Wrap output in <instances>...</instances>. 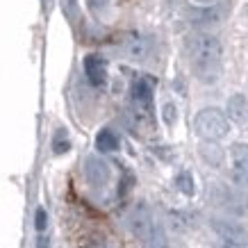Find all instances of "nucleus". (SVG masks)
Returning a JSON list of instances; mask_svg holds the SVG:
<instances>
[{
    "mask_svg": "<svg viewBox=\"0 0 248 248\" xmlns=\"http://www.w3.org/2000/svg\"><path fill=\"white\" fill-rule=\"evenodd\" d=\"M228 121H234V123H246L248 121V100L246 96H241V93H234V96L228 98V107L226 112Z\"/></svg>",
    "mask_w": 248,
    "mask_h": 248,
    "instance_id": "nucleus-10",
    "label": "nucleus"
},
{
    "mask_svg": "<svg viewBox=\"0 0 248 248\" xmlns=\"http://www.w3.org/2000/svg\"><path fill=\"white\" fill-rule=\"evenodd\" d=\"M217 248H248L244 246V244H232V241H221L218 239V246Z\"/></svg>",
    "mask_w": 248,
    "mask_h": 248,
    "instance_id": "nucleus-20",
    "label": "nucleus"
},
{
    "mask_svg": "<svg viewBox=\"0 0 248 248\" xmlns=\"http://www.w3.org/2000/svg\"><path fill=\"white\" fill-rule=\"evenodd\" d=\"M187 55L191 62L196 78L201 82H217L221 76V66H223V50L217 37L198 32L187 39Z\"/></svg>",
    "mask_w": 248,
    "mask_h": 248,
    "instance_id": "nucleus-1",
    "label": "nucleus"
},
{
    "mask_svg": "<svg viewBox=\"0 0 248 248\" xmlns=\"http://www.w3.org/2000/svg\"><path fill=\"white\" fill-rule=\"evenodd\" d=\"M84 76L93 87H103L107 82V62L100 55H87L84 57Z\"/></svg>",
    "mask_w": 248,
    "mask_h": 248,
    "instance_id": "nucleus-4",
    "label": "nucleus"
},
{
    "mask_svg": "<svg viewBox=\"0 0 248 248\" xmlns=\"http://www.w3.org/2000/svg\"><path fill=\"white\" fill-rule=\"evenodd\" d=\"M132 103H135L141 112H148L153 103V82L146 78H139L132 84Z\"/></svg>",
    "mask_w": 248,
    "mask_h": 248,
    "instance_id": "nucleus-7",
    "label": "nucleus"
},
{
    "mask_svg": "<svg viewBox=\"0 0 248 248\" xmlns=\"http://www.w3.org/2000/svg\"><path fill=\"white\" fill-rule=\"evenodd\" d=\"M130 230L139 237V239H148V234L153 230V218L151 212L143 203H139L130 214Z\"/></svg>",
    "mask_w": 248,
    "mask_h": 248,
    "instance_id": "nucleus-5",
    "label": "nucleus"
},
{
    "mask_svg": "<svg viewBox=\"0 0 248 248\" xmlns=\"http://www.w3.org/2000/svg\"><path fill=\"white\" fill-rule=\"evenodd\" d=\"M123 50H125V55H128L130 60L141 62L151 53V44L143 37H139V34H128V37L123 39Z\"/></svg>",
    "mask_w": 248,
    "mask_h": 248,
    "instance_id": "nucleus-8",
    "label": "nucleus"
},
{
    "mask_svg": "<svg viewBox=\"0 0 248 248\" xmlns=\"http://www.w3.org/2000/svg\"><path fill=\"white\" fill-rule=\"evenodd\" d=\"M198 153H201V157H203L210 166H221L223 164V157H226L223 148H221L217 141H201Z\"/></svg>",
    "mask_w": 248,
    "mask_h": 248,
    "instance_id": "nucleus-12",
    "label": "nucleus"
},
{
    "mask_svg": "<svg viewBox=\"0 0 248 248\" xmlns=\"http://www.w3.org/2000/svg\"><path fill=\"white\" fill-rule=\"evenodd\" d=\"M96 148L100 153H114V151H119V137L114 135L109 128L105 130H100L96 137Z\"/></svg>",
    "mask_w": 248,
    "mask_h": 248,
    "instance_id": "nucleus-13",
    "label": "nucleus"
},
{
    "mask_svg": "<svg viewBox=\"0 0 248 248\" xmlns=\"http://www.w3.org/2000/svg\"><path fill=\"white\" fill-rule=\"evenodd\" d=\"M230 157H232L237 175L241 180H248V143H234L232 151H230Z\"/></svg>",
    "mask_w": 248,
    "mask_h": 248,
    "instance_id": "nucleus-11",
    "label": "nucleus"
},
{
    "mask_svg": "<svg viewBox=\"0 0 248 248\" xmlns=\"http://www.w3.org/2000/svg\"><path fill=\"white\" fill-rule=\"evenodd\" d=\"M162 114H164L166 125H173V123H175V119H178V109H175V105H173V103H166L164 109H162Z\"/></svg>",
    "mask_w": 248,
    "mask_h": 248,
    "instance_id": "nucleus-18",
    "label": "nucleus"
},
{
    "mask_svg": "<svg viewBox=\"0 0 248 248\" xmlns=\"http://www.w3.org/2000/svg\"><path fill=\"white\" fill-rule=\"evenodd\" d=\"M39 246L37 248H48V239H46V237H39V241H37Z\"/></svg>",
    "mask_w": 248,
    "mask_h": 248,
    "instance_id": "nucleus-22",
    "label": "nucleus"
},
{
    "mask_svg": "<svg viewBox=\"0 0 248 248\" xmlns=\"http://www.w3.org/2000/svg\"><path fill=\"white\" fill-rule=\"evenodd\" d=\"M148 248H169V239L159 226H153L151 234H148Z\"/></svg>",
    "mask_w": 248,
    "mask_h": 248,
    "instance_id": "nucleus-14",
    "label": "nucleus"
},
{
    "mask_svg": "<svg viewBox=\"0 0 248 248\" xmlns=\"http://www.w3.org/2000/svg\"><path fill=\"white\" fill-rule=\"evenodd\" d=\"M175 185H178V189H180L185 196H194L196 187H194V178H191V173L189 171H182L178 178H175Z\"/></svg>",
    "mask_w": 248,
    "mask_h": 248,
    "instance_id": "nucleus-15",
    "label": "nucleus"
},
{
    "mask_svg": "<svg viewBox=\"0 0 248 248\" xmlns=\"http://www.w3.org/2000/svg\"><path fill=\"white\" fill-rule=\"evenodd\" d=\"M198 5H203V7H212V5H217V0H196Z\"/></svg>",
    "mask_w": 248,
    "mask_h": 248,
    "instance_id": "nucleus-21",
    "label": "nucleus"
},
{
    "mask_svg": "<svg viewBox=\"0 0 248 248\" xmlns=\"http://www.w3.org/2000/svg\"><path fill=\"white\" fill-rule=\"evenodd\" d=\"M46 226H48V214H46L44 207H37V212H34V228L39 232H44Z\"/></svg>",
    "mask_w": 248,
    "mask_h": 248,
    "instance_id": "nucleus-17",
    "label": "nucleus"
},
{
    "mask_svg": "<svg viewBox=\"0 0 248 248\" xmlns=\"http://www.w3.org/2000/svg\"><path fill=\"white\" fill-rule=\"evenodd\" d=\"M68 148H71V141H68V137H66V130H57V132H55V139H53L55 155H64Z\"/></svg>",
    "mask_w": 248,
    "mask_h": 248,
    "instance_id": "nucleus-16",
    "label": "nucleus"
},
{
    "mask_svg": "<svg viewBox=\"0 0 248 248\" xmlns=\"http://www.w3.org/2000/svg\"><path fill=\"white\" fill-rule=\"evenodd\" d=\"M221 18H223V9L217 7V5L189 12V23L198 25V28H203V25H217V23H221Z\"/></svg>",
    "mask_w": 248,
    "mask_h": 248,
    "instance_id": "nucleus-9",
    "label": "nucleus"
},
{
    "mask_svg": "<svg viewBox=\"0 0 248 248\" xmlns=\"http://www.w3.org/2000/svg\"><path fill=\"white\" fill-rule=\"evenodd\" d=\"M218 239L221 241H232V244H244L248 246V232L237 223H228V221H217L214 223Z\"/></svg>",
    "mask_w": 248,
    "mask_h": 248,
    "instance_id": "nucleus-6",
    "label": "nucleus"
},
{
    "mask_svg": "<svg viewBox=\"0 0 248 248\" xmlns=\"http://www.w3.org/2000/svg\"><path fill=\"white\" fill-rule=\"evenodd\" d=\"M84 178L91 187H105L109 182V166L103 162L100 157H87L84 162Z\"/></svg>",
    "mask_w": 248,
    "mask_h": 248,
    "instance_id": "nucleus-3",
    "label": "nucleus"
},
{
    "mask_svg": "<svg viewBox=\"0 0 248 248\" xmlns=\"http://www.w3.org/2000/svg\"><path fill=\"white\" fill-rule=\"evenodd\" d=\"M87 2H89L91 12H96V14H100V12H103V9L107 7V2H109V0H87Z\"/></svg>",
    "mask_w": 248,
    "mask_h": 248,
    "instance_id": "nucleus-19",
    "label": "nucleus"
},
{
    "mask_svg": "<svg viewBox=\"0 0 248 248\" xmlns=\"http://www.w3.org/2000/svg\"><path fill=\"white\" fill-rule=\"evenodd\" d=\"M194 128L203 141H218L230 132V121L218 107H205L196 114Z\"/></svg>",
    "mask_w": 248,
    "mask_h": 248,
    "instance_id": "nucleus-2",
    "label": "nucleus"
}]
</instances>
